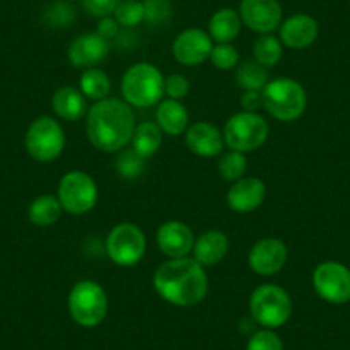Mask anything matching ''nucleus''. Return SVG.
<instances>
[{"instance_id":"a211bd4d","label":"nucleus","mask_w":350,"mask_h":350,"mask_svg":"<svg viewBox=\"0 0 350 350\" xmlns=\"http://www.w3.org/2000/svg\"><path fill=\"white\" fill-rule=\"evenodd\" d=\"M267 200V184L258 177H242L232 183L227 193V204L237 213H251Z\"/></svg>"},{"instance_id":"f03ea898","label":"nucleus","mask_w":350,"mask_h":350,"mask_svg":"<svg viewBox=\"0 0 350 350\" xmlns=\"http://www.w3.org/2000/svg\"><path fill=\"white\" fill-rule=\"evenodd\" d=\"M153 287L165 302L177 308H193L208 294V275L194 258L167 259L153 273Z\"/></svg>"},{"instance_id":"4468645a","label":"nucleus","mask_w":350,"mask_h":350,"mask_svg":"<svg viewBox=\"0 0 350 350\" xmlns=\"http://www.w3.org/2000/svg\"><path fill=\"white\" fill-rule=\"evenodd\" d=\"M213 46L215 43L208 31L201 28H187L180 31L172 43V55L183 66L196 67L210 59Z\"/></svg>"},{"instance_id":"a878e982","label":"nucleus","mask_w":350,"mask_h":350,"mask_svg":"<svg viewBox=\"0 0 350 350\" xmlns=\"http://www.w3.org/2000/svg\"><path fill=\"white\" fill-rule=\"evenodd\" d=\"M235 81L242 92H262L271 79L267 67H262L254 59H249L235 67Z\"/></svg>"},{"instance_id":"7c9ffc66","label":"nucleus","mask_w":350,"mask_h":350,"mask_svg":"<svg viewBox=\"0 0 350 350\" xmlns=\"http://www.w3.org/2000/svg\"><path fill=\"white\" fill-rule=\"evenodd\" d=\"M146 168V160L137 154L133 148H124L119 151V158L116 161V170L122 179H137Z\"/></svg>"},{"instance_id":"ea45409f","label":"nucleus","mask_w":350,"mask_h":350,"mask_svg":"<svg viewBox=\"0 0 350 350\" xmlns=\"http://www.w3.org/2000/svg\"><path fill=\"white\" fill-rule=\"evenodd\" d=\"M67 2H74V0H67Z\"/></svg>"},{"instance_id":"f704fd0d","label":"nucleus","mask_w":350,"mask_h":350,"mask_svg":"<svg viewBox=\"0 0 350 350\" xmlns=\"http://www.w3.org/2000/svg\"><path fill=\"white\" fill-rule=\"evenodd\" d=\"M245 350H284V342L275 333V329H258L247 340Z\"/></svg>"},{"instance_id":"473e14b6","label":"nucleus","mask_w":350,"mask_h":350,"mask_svg":"<svg viewBox=\"0 0 350 350\" xmlns=\"http://www.w3.org/2000/svg\"><path fill=\"white\" fill-rule=\"evenodd\" d=\"M74 19H76V11L67 0H59V2L50 5L49 11L45 12L46 25L52 26V28H67V26L72 25Z\"/></svg>"},{"instance_id":"72a5a7b5","label":"nucleus","mask_w":350,"mask_h":350,"mask_svg":"<svg viewBox=\"0 0 350 350\" xmlns=\"http://www.w3.org/2000/svg\"><path fill=\"white\" fill-rule=\"evenodd\" d=\"M144 5V21L153 26L165 25L172 18V2L170 0H143Z\"/></svg>"},{"instance_id":"58836bf2","label":"nucleus","mask_w":350,"mask_h":350,"mask_svg":"<svg viewBox=\"0 0 350 350\" xmlns=\"http://www.w3.org/2000/svg\"><path fill=\"white\" fill-rule=\"evenodd\" d=\"M239 102L244 112H258L262 107V95L261 92H244Z\"/></svg>"},{"instance_id":"f8f14e48","label":"nucleus","mask_w":350,"mask_h":350,"mask_svg":"<svg viewBox=\"0 0 350 350\" xmlns=\"http://www.w3.org/2000/svg\"><path fill=\"white\" fill-rule=\"evenodd\" d=\"M237 12L242 25L258 35H271L284 21L278 0H241Z\"/></svg>"},{"instance_id":"b1692460","label":"nucleus","mask_w":350,"mask_h":350,"mask_svg":"<svg viewBox=\"0 0 350 350\" xmlns=\"http://www.w3.org/2000/svg\"><path fill=\"white\" fill-rule=\"evenodd\" d=\"M161 141H163V133L158 127V124L153 122V120H144V122L136 126L133 141H131V148L137 154H141L144 160H150L160 150Z\"/></svg>"},{"instance_id":"9b49d317","label":"nucleus","mask_w":350,"mask_h":350,"mask_svg":"<svg viewBox=\"0 0 350 350\" xmlns=\"http://www.w3.org/2000/svg\"><path fill=\"white\" fill-rule=\"evenodd\" d=\"M314 292L329 304L350 301V270L338 261H325L312 271Z\"/></svg>"},{"instance_id":"0eeeda50","label":"nucleus","mask_w":350,"mask_h":350,"mask_svg":"<svg viewBox=\"0 0 350 350\" xmlns=\"http://www.w3.org/2000/svg\"><path fill=\"white\" fill-rule=\"evenodd\" d=\"M221 133H224L225 146L228 150L251 153L267 143L270 126L261 113L241 110L225 122Z\"/></svg>"},{"instance_id":"5701e85b","label":"nucleus","mask_w":350,"mask_h":350,"mask_svg":"<svg viewBox=\"0 0 350 350\" xmlns=\"http://www.w3.org/2000/svg\"><path fill=\"white\" fill-rule=\"evenodd\" d=\"M242 19L235 9L224 8L215 12L208 23V35L213 43H232L242 29Z\"/></svg>"},{"instance_id":"cd10ccee","label":"nucleus","mask_w":350,"mask_h":350,"mask_svg":"<svg viewBox=\"0 0 350 350\" xmlns=\"http://www.w3.org/2000/svg\"><path fill=\"white\" fill-rule=\"evenodd\" d=\"M284 57V43L278 36L273 35H259L252 45V59L262 67H275Z\"/></svg>"},{"instance_id":"6ab92c4d","label":"nucleus","mask_w":350,"mask_h":350,"mask_svg":"<svg viewBox=\"0 0 350 350\" xmlns=\"http://www.w3.org/2000/svg\"><path fill=\"white\" fill-rule=\"evenodd\" d=\"M186 146L191 153L203 158H213L220 154L225 148L224 133L213 126L211 122H194L189 124L187 131L184 133Z\"/></svg>"},{"instance_id":"aec40b11","label":"nucleus","mask_w":350,"mask_h":350,"mask_svg":"<svg viewBox=\"0 0 350 350\" xmlns=\"http://www.w3.org/2000/svg\"><path fill=\"white\" fill-rule=\"evenodd\" d=\"M230 249V241L227 234L217 228L203 232L200 237H196L193 247V258L200 262L201 267H215L225 259Z\"/></svg>"},{"instance_id":"2eb2a0df","label":"nucleus","mask_w":350,"mask_h":350,"mask_svg":"<svg viewBox=\"0 0 350 350\" xmlns=\"http://www.w3.org/2000/svg\"><path fill=\"white\" fill-rule=\"evenodd\" d=\"M110 52V42L96 31L77 35L67 49V59L76 69H92L96 67Z\"/></svg>"},{"instance_id":"39448f33","label":"nucleus","mask_w":350,"mask_h":350,"mask_svg":"<svg viewBox=\"0 0 350 350\" xmlns=\"http://www.w3.org/2000/svg\"><path fill=\"white\" fill-rule=\"evenodd\" d=\"M67 308L76 325L83 328H95L107 318L109 295L98 282L81 280L70 288Z\"/></svg>"},{"instance_id":"4be33fe9","label":"nucleus","mask_w":350,"mask_h":350,"mask_svg":"<svg viewBox=\"0 0 350 350\" xmlns=\"http://www.w3.org/2000/svg\"><path fill=\"white\" fill-rule=\"evenodd\" d=\"M154 122L167 136H180L189 127V112L179 100H161L157 105Z\"/></svg>"},{"instance_id":"dca6fc26","label":"nucleus","mask_w":350,"mask_h":350,"mask_svg":"<svg viewBox=\"0 0 350 350\" xmlns=\"http://www.w3.org/2000/svg\"><path fill=\"white\" fill-rule=\"evenodd\" d=\"M193 230L184 221L168 220L157 230V245L168 259L187 258L194 247Z\"/></svg>"},{"instance_id":"2f4dec72","label":"nucleus","mask_w":350,"mask_h":350,"mask_svg":"<svg viewBox=\"0 0 350 350\" xmlns=\"http://www.w3.org/2000/svg\"><path fill=\"white\" fill-rule=\"evenodd\" d=\"M210 60L217 69L232 70L241 64V55L232 43H217L211 50Z\"/></svg>"},{"instance_id":"423d86ee","label":"nucleus","mask_w":350,"mask_h":350,"mask_svg":"<svg viewBox=\"0 0 350 350\" xmlns=\"http://www.w3.org/2000/svg\"><path fill=\"white\" fill-rule=\"evenodd\" d=\"M249 312L259 326L277 329L291 319L292 299L288 292L278 285H259L249 297Z\"/></svg>"},{"instance_id":"6e6552de","label":"nucleus","mask_w":350,"mask_h":350,"mask_svg":"<svg viewBox=\"0 0 350 350\" xmlns=\"http://www.w3.org/2000/svg\"><path fill=\"white\" fill-rule=\"evenodd\" d=\"M25 146L29 157L40 163H52L66 148V133L59 120L42 116L29 124L25 134Z\"/></svg>"},{"instance_id":"7ed1b4c3","label":"nucleus","mask_w":350,"mask_h":350,"mask_svg":"<svg viewBox=\"0 0 350 350\" xmlns=\"http://www.w3.org/2000/svg\"><path fill=\"white\" fill-rule=\"evenodd\" d=\"M165 76L150 62H137L124 72L120 90L124 102L134 109L157 107L165 96Z\"/></svg>"},{"instance_id":"20e7f679","label":"nucleus","mask_w":350,"mask_h":350,"mask_svg":"<svg viewBox=\"0 0 350 350\" xmlns=\"http://www.w3.org/2000/svg\"><path fill=\"white\" fill-rule=\"evenodd\" d=\"M262 109L280 122L301 119L308 107V95L299 81L292 77L271 79L261 92Z\"/></svg>"},{"instance_id":"c85d7f7f","label":"nucleus","mask_w":350,"mask_h":350,"mask_svg":"<svg viewBox=\"0 0 350 350\" xmlns=\"http://www.w3.org/2000/svg\"><path fill=\"white\" fill-rule=\"evenodd\" d=\"M247 170V158L245 153L241 151L230 150L228 153L221 154L218 160V172H220L221 179L227 183H235V180L242 179Z\"/></svg>"},{"instance_id":"c9c22d12","label":"nucleus","mask_w":350,"mask_h":350,"mask_svg":"<svg viewBox=\"0 0 350 350\" xmlns=\"http://www.w3.org/2000/svg\"><path fill=\"white\" fill-rule=\"evenodd\" d=\"M165 96L170 100H183L189 95L191 92V83L184 74H170L165 77Z\"/></svg>"},{"instance_id":"bb28decb","label":"nucleus","mask_w":350,"mask_h":350,"mask_svg":"<svg viewBox=\"0 0 350 350\" xmlns=\"http://www.w3.org/2000/svg\"><path fill=\"white\" fill-rule=\"evenodd\" d=\"M79 90L86 96V100H93L96 103L109 98L112 83H110V77L105 70L92 67V69H84L81 74Z\"/></svg>"},{"instance_id":"9d476101","label":"nucleus","mask_w":350,"mask_h":350,"mask_svg":"<svg viewBox=\"0 0 350 350\" xmlns=\"http://www.w3.org/2000/svg\"><path fill=\"white\" fill-rule=\"evenodd\" d=\"M107 254L117 267L137 265L146 254V235L134 224H117L107 235Z\"/></svg>"},{"instance_id":"e433bc0d","label":"nucleus","mask_w":350,"mask_h":350,"mask_svg":"<svg viewBox=\"0 0 350 350\" xmlns=\"http://www.w3.org/2000/svg\"><path fill=\"white\" fill-rule=\"evenodd\" d=\"M120 2H122V0H81L84 12H86L88 16H93V18L98 19L112 16Z\"/></svg>"},{"instance_id":"f257e3e1","label":"nucleus","mask_w":350,"mask_h":350,"mask_svg":"<svg viewBox=\"0 0 350 350\" xmlns=\"http://www.w3.org/2000/svg\"><path fill=\"white\" fill-rule=\"evenodd\" d=\"M136 126L133 107L119 98L96 102L86 113L88 139L103 153H119L129 146Z\"/></svg>"},{"instance_id":"c756f323","label":"nucleus","mask_w":350,"mask_h":350,"mask_svg":"<svg viewBox=\"0 0 350 350\" xmlns=\"http://www.w3.org/2000/svg\"><path fill=\"white\" fill-rule=\"evenodd\" d=\"M113 19L119 23L120 28L133 29L144 23L143 0H122L113 11Z\"/></svg>"},{"instance_id":"ddd939ff","label":"nucleus","mask_w":350,"mask_h":350,"mask_svg":"<svg viewBox=\"0 0 350 350\" xmlns=\"http://www.w3.org/2000/svg\"><path fill=\"white\" fill-rule=\"evenodd\" d=\"M288 249L282 239L265 237L254 242V245L249 251V268L256 275L261 277H271L282 271V268L287 265Z\"/></svg>"},{"instance_id":"412c9836","label":"nucleus","mask_w":350,"mask_h":350,"mask_svg":"<svg viewBox=\"0 0 350 350\" xmlns=\"http://www.w3.org/2000/svg\"><path fill=\"white\" fill-rule=\"evenodd\" d=\"M52 109L59 119L77 122L88 113V100L79 88L62 86L52 96Z\"/></svg>"},{"instance_id":"4c0bfd02","label":"nucleus","mask_w":350,"mask_h":350,"mask_svg":"<svg viewBox=\"0 0 350 350\" xmlns=\"http://www.w3.org/2000/svg\"><path fill=\"white\" fill-rule=\"evenodd\" d=\"M120 26L119 23L113 19V16H107V18H102L98 21V26H96V33H98L102 38H105L107 42H112V40H116L117 36H119L120 33Z\"/></svg>"},{"instance_id":"f3484780","label":"nucleus","mask_w":350,"mask_h":350,"mask_svg":"<svg viewBox=\"0 0 350 350\" xmlns=\"http://www.w3.org/2000/svg\"><path fill=\"white\" fill-rule=\"evenodd\" d=\"M319 25L312 16L294 14L282 21L278 38L284 46L292 50H304L318 40Z\"/></svg>"},{"instance_id":"393cba45","label":"nucleus","mask_w":350,"mask_h":350,"mask_svg":"<svg viewBox=\"0 0 350 350\" xmlns=\"http://www.w3.org/2000/svg\"><path fill=\"white\" fill-rule=\"evenodd\" d=\"M64 208L59 198L53 194H42L35 198L28 208V218L36 227H50L62 217Z\"/></svg>"},{"instance_id":"1a4fd4ad","label":"nucleus","mask_w":350,"mask_h":350,"mask_svg":"<svg viewBox=\"0 0 350 350\" xmlns=\"http://www.w3.org/2000/svg\"><path fill=\"white\" fill-rule=\"evenodd\" d=\"M64 211L74 217L86 215L96 206L98 201V186L92 175L83 170H70L62 175L57 191Z\"/></svg>"}]
</instances>
